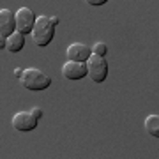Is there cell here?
Here are the masks:
<instances>
[{"mask_svg": "<svg viewBox=\"0 0 159 159\" xmlns=\"http://www.w3.org/2000/svg\"><path fill=\"white\" fill-rule=\"evenodd\" d=\"M87 4H90V6H104L108 0H85Z\"/></svg>", "mask_w": 159, "mask_h": 159, "instance_id": "cell-12", "label": "cell"}, {"mask_svg": "<svg viewBox=\"0 0 159 159\" xmlns=\"http://www.w3.org/2000/svg\"><path fill=\"white\" fill-rule=\"evenodd\" d=\"M14 23H16V30L21 34H30L35 23V14L30 11L29 7H20L14 14Z\"/></svg>", "mask_w": 159, "mask_h": 159, "instance_id": "cell-4", "label": "cell"}, {"mask_svg": "<svg viewBox=\"0 0 159 159\" xmlns=\"http://www.w3.org/2000/svg\"><path fill=\"white\" fill-rule=\"evenodd\" d=\"M67 60H76V62H87V58L92 55V50L83 43H73L66 51Z\"/></svg>", "mask_w": 159, "mask_h": 159, "instance_id": "cell-7", "label": "cell"}, {"mask_svg": "<svg viewBox=\"0 0 159 159\" xmlns=\"http://www.w3.org/2000/svg\"><path fill=\"white\" fill-rule=\"evenodd\" d=\"M12 127L16 131H21V133H29V131H34L37 127V119L30 111H18L12 117Z\"/></svg>", "mask_w": 159, "mask_h": 159, "instance_id": "cell-5", "label": "cell"}, {"mask_svg": "<svg viewBox=\"0 0 159 159\" xmlns=\"http://www.w3.org/2000/svg\"><path fill=\"white\" fill-rule=\"evenodd\" d=\"M21 74H23V69H20V67L14 69V76H16V78H21Z\"/></svg>", "mask_w": 159, "mask_h": 159, "instance_id": "cell-15", "label": "cell"}, {"mask_svg": "<svg viewBox=\"0 0 159 159\" xmlns=\"http://www.w3.org/2000/svg\"><path fill=\"white\" fill-rule=\"evenodd\" d=\"M30 113L34 115V117H35L37 120H39V119H43V110H41V108H34L32 111H30Z\"/></svg>", "mask_w": 159, "mask_h": 159, "instance_id": "cell-13", "label": "cell"}, {"mask_svg": "<svg viewBox=\"0 0 159 159\" xmlns=\"http://www.w3.org/2000/svg\"><path fill=\"white\" fill-rule=\"evenodd\" d=\"M50 21H51V23H53V25H55V27H57L58 23H60V20H58V18H57V16H51V18H50Z\"/></svg>", "mask_w": 159, "mask_h": 159, "instance_id": "cell-16", "label": "cell"}, {"mask_svg": "<svg viewBox=\"0 0 159 159\" xmlns=\"http://www.w3.org/2000/svg\"><path fill=\"white\" fill-rule=\"evenodd\" d=\"M23 46H25V34H21V32L14 30L11 35H7L6 48L11 51V53H18V51H21Z\"/></svg>", "mask_w": 159, "mask_h": 159, "instance_id": "cell-9", "label": "cell"}, {"mask_svg": "<svg viewBox=\"0 0 159 159\" xmlns=\"http://www.w3.org/2000/svg\"><path fill=\"white\" fill-rule=\"evenodd\" d=\"M16 30V23H14V12L9 9H0V35H11Z\"/></svg>", "mask_w": 159, "mask_h": 159, "instance_id": "cell-8", "label": "cell"}, {"mask_svg": "<svg viewBox=\"0 0 159 159\" xmlns=\"http://www.w3.org/2000/svg\"><path fill=\"white\" fill-rule=\"evenodd\" d=\"M21 85L29 90H34V92H39V90H46L48 87L51 85V78L48 74H44L43 71L35 67H30V69H25L21 74Z\"/></svg>", "mask_w": 159, "mask_h": 159, "instance_id": "cell-2", "label": "cell"}, {"mask_svg": "<svg viewBox=\"0 0 159 159\" xmlns=\"http://www.w3.org/2000/svg\"><path fill=\"white\" fill-rule=\"evenodd\" d=\"M62 74H64V78L71 80V81L81 80V78H85L87 76V66H85V62L67 60V62L62 66Z\"/></svg>", "mask_w": 159, "mask_h": 159, "instance_id": "cell-6", "label": "cell"}, {"mask_svg": "<svg viewBox=\"0 0 159 159\" xmlns=\"http://www.w3.org/2000/svg\"><path fill=\"white\" fill-rule=\"evenodd\" d=\"M90 50H92V53H94V55H99V57H104V55L108 53V46L104 44V43H101V41H99V43H96V44L92 46Z\"/></svg>", "mask_w": 159, "mask_h": 159, "instance_id": "cell-11", "label": "cell"}, {"mask_svg": "<svg viewBox=\"0 0 159 159\" xmlns=\"http://www.w3.org/2000/svg\"><path fill=\"white\" fill-rule=\"evenodd\" d=\"M85 66H87V76H90L92 81L102 83L108 78V62H106L104 57H99V55L92 53L90 57L87 58Z\"/></svg>", "mask_w": 159, "mask_h": 159, "instance_id": "cell-3", "label": "cell"}, {"mask_svg": "<svg viewBox=\"0 0 159 159\" xmlns=\"http://www.w3.org/2000/svg\"><path fill=\"white\" fill-rule=\"evenodd\" d=\"M32 39L37 46L44 48L53 41V35H55V25L50 21L48 16H37L34 23V29H32Z\"/></svg>", "mask_w": 159, "mask_h": 159, "instance_id": "cell-1", "label": "cell"}, {"mask_svg": "<svg viewBox=\"0 0 159 159\" xmlns=\"http://www.w3.org/2000/svg\"><path fill=\"white\" fill-rule=\"evenodd\" d=\"M145 129H147V133L150 136L159 138V117H157V113L148 115L147 119H145Z\"/></svg>", "mask_w": 159, "mask_h": 159, "instance_id": "cell-10", "label": "cell"}, {"mask_svg": "<svg viewBox=\"0 0 159 159\" xmlns=\"http://www.w3.org/2000/svg\"><path fill=\"white\" fill-rule=\"evenodd\" d=\"M7 44V37H4V35H0V50H4Z\"/></svg>", "mask_w": 159, "mask_h": 159, "instance_id": "cell-14", "label": "cell"}]
</instances>
